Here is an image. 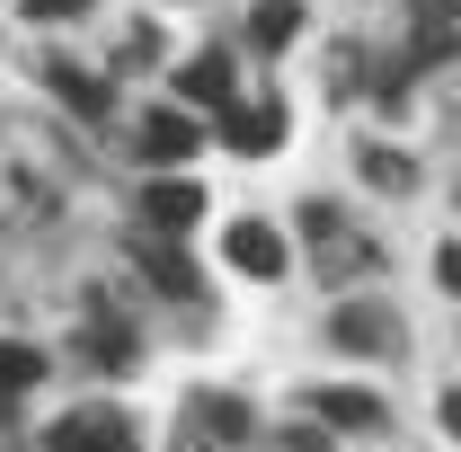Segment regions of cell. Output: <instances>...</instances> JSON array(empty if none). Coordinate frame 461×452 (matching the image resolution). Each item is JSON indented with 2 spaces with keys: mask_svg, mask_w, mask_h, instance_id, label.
<instances>
[{
  "mask_svg": "<svg viewBox=\"0 0 461 452\" xmlns=\"http://www.w3.org/2000/svg\"><path fill=\"white\" fill-rule=\"evenodd\" d=\"M71 195V160H62L45 133L9 124L0 133V231H45Z\"/></svg>",
  "mask_w": 461,
  "mask_h": 452,
  "instance_id": "1",
  "label": "cell"
},
{
  "mask_svg": "<svg viewBox=\"0 0 461 452\" xmlns=\"http://www.w3.org/2000/svg\"><path fill=\"white\" fill-rule=\"evenodd\" d=\"M408 62H417V71L461 62V0H417V18H408Z\"/></svg>",
  "mask_w": 461,
  "mask_h": 452,
  "instance_id": "2",
  "label": "cell"
},
{
  "mask_svg": "<svg viewBox=\"0 0 461 452\" xmlns=\"http://www.w3.org/2000/svg\"><path fill=\"white\" fill-rule=\"evenodd\" d=\"M45 452H133V426L115 408H71L54 435H45Z\"/></svg>",
  "mask_w": 461,
  "mask_h": 452,
  "instance_id": "3",
  "label": "cell"
},
{
  "mask_svg": "<svg viewBox=\"0 0 461 452\" xmlns=\"http://www.w3.org/2000/svg\"><path fill=\"white\" fill-rule=\"evenodd\" d=\"M222 142L249 151V160L276 151V142H285V98H230V107H222Z\"/></svg>",
  "mask_w": 461,
  "mask_h": 452,
  "instance_id": "4",
  "label": "cell"
},
{
  "mask_svg": "<svg viewBox=\"0 0 461 452\" xmlns=\"http://www.w3.org/2000/svg\"><path fill=\"white\" fill-rule=\"evenodd\" d=\"M195 142H204V115H186V107L142 115V160H151V169H177V160H186Z\"/></svg>",
  "mask_w": 461,
  "mask_h": 452,
  "instance_id": "5",
  "label": "cell"
},
{
  "mask_svg": "<svg viewBox=\"0 0 461 452\" xmlns=\"http://www.w3.org/2000/svg\"><path fill=\"white\" fill-rule=\"evenodd\" d=\"M195 213H204V186H186V177H151L142 186V222L160 231V240H177Z\"/></svg>",
  "mask_w": 461,
  "mask_h": 452,
  "instance_id": "6",
  "label": "cell"
},
{
  "mask_svg": "<svg viewBox=\"0 0 461 452\" xmlns=\"http://www.w3.org/2000/svg\"><path fill=\"white\" fill-rule=\"evenodd\" d=\"M222 249L240 258V276H285V258H293V249H285V240H276L267 222H230V240H222Z\"/></svg>",
  "mask_w": 461,
  "mask_h": 452,
  "instance_id": "7",
  "label": "cell"
},
{
  "mask_svg": "<svg viewBox=\"0 0 461 452\" xmlns=\"http://www.w3.org/2000/svg\"><path fill=\"white\" fill-rule=\"evenodd\" d=\"M177 89H186V107H230L240 98V71H230V54H195Z\"/></svg>",
  "mask_w": 461,
  "mask_h": 452,
  "instance_id": "8",
  "label": "cell"
},
{
  "mask_svg": "<svg viewBox=\"0 0 461 452\" xmlns=\"http://www.w3.org/2000/svg\"><path fill=\"white\" fill-rule=\"evenodd\" d=\"M204 435H213V444H240V435H249V408H240V399H195V408H186V444H204Z\"/></svg>",
  "mask_w": 461,
  "mask_h": 452,
  "instance_id": "9",
  "label": "cell"
},
{
  "mask_svg": "<svg viewBox=\"0 0 461 452\" xmlns=\"http://www.w3.org/2000/svg\"><path fill=\"white\" fill-rule=\"evenodd\" d=\"M329 338L346 346V355H391V311H338V320H329Z\"/></svg>",
  "mask_w": 461,
  "mask_h": 452,
  "instance_id": "10",
  "label": "cell"
},
{
  "mask_svg": "<svg viewBox=\"0 0 461 452\" xmlns=\"http://www.w3.org/2000/svg\"><path fill=\"white\" fill-rule=\"evenodd\" d=\"M142 276L160 284L169 302H195V293H204V284H195V267H186V249H177V240H151V249H142Z\"/></svg>",
  "mask_w": 461,
  "mask_h": 452,
  "instance_id": "11",
  "label": "cell"
},
{
  "mask_svg": "<svg viewBox=\"0 0 461 452\" xmlns=\"http://www.w3.org/2000/svg\"><path fill=\"white\" fill-rule=\"evenodd\" d=\"M249 36H258L267 54H285L293 36H302V9H293V0H258V9H249Z\"/></svg>",
  "mask_w": 461,
  "mask_h": 452,
  "instance_id": "12",
  "label": "cell"
},
{
  "mask_svg": "<svg viewBox=\"0 0 461 452\" xmlns=\"http://www.w3.org/2000/svg\"><path fill=\"white\" fill-rule=\"evenodd\" d=\"M54 89L71 115H107V80H89V71H71V62H54Z\"/></svg>",
  "mask_w": 461,
  "mask_h": 452,
  "instance_id": "13",
  "label": "cell"
},
{
  "mask_svg": "<svg viewBox=\"0 0 461 452\" xmlns=\"http://www.w3.org/2000/svg\"><path fill=\"white\" fill-rule=\"evenodd\" d=\"M311 399H320V417H329V426H382V408H373L364 391H311Z\"/></svg>",
  "mask_w": 461,
  "mask_h": 452,
  "instance_id": "14",
  "label": "cell"
},
{
  "mask_svg": "<svg viewBox=\"0 0 461 452\" xmlns=\"http://www.w3.org/2000/svg\"><path fill=\"white\" fill-rule=\"evenodd\" d=\"M36 382H45V355L36 346H0V391L18 399V391H36Z\"/></svg>",
  "mask_w": 461,
  "mask_h": 452,
  "instance_id": "15",
  "label": "cell"
},
{
  "mask_svg": "<svg viewBox=\"0 0 461 452\" xmlns=\"http://www.w3.org/2000/svg\"><path fill=\"white\" fill-rule=\"evenodd\" d=\"M89 355H98L107 373H124V364H133V338H124V320H98V338H89Z\"/></svg>",
  "mask_w": 461,
  "mask_h": 452,
  "instance_id": "16",
  "label": "cell"
},
{
  "mask_svg": "<svg viewBox=\"0 0 461 452\" xmlns=\"http://www.w3.org/2000/svg\"><path fill=\"white\" fill-rule=\"evenodd\" d=\"M364 177H373V186H391V195H400V186H408V160H400V151H364Z\"/></svg>",
  "mask_w": 461,
  "mask_h": 452,
  "instance_id": "17",
  "label": "cell"
},
{
  "mask_svg": "<svg viewBox=\"0 0 461 452\" xmlns=\"http://www.w3.org/2000/svg\"><path fill=\"white\" fill-rule=\"evenodd\" d=\"M151 54H160V36H151V27H133V36H124V54H115V71H142Z\"/></svg>",
  "mask_w": 461,
  "mask_h": 452,
  "instance_id": "18",
  "label": "cell"
},
{
  "mask_svg": "<svg viewBox=\"0 0 461 452\" xmlns=\"http://www.w3.org/2000/svg\"><path fill=\"white\" fill-rule=\"evenodd\" d=\"M435 276H444V293H461V240H453V249H435Z\"/></svg>",
  "mask_w": 461,
  "mask_h": 452,
  "instance_id": "19",
  "label": "cell"
},
{
  "mask_svg": "<svg viewBox=\"0 0 461 452\" xmlns=\"http://www.w3.org/2000/svg\"><path fill=\"white\" fill-rule=\"evenodd\" d=\"M80 0H27V18H71Z\"/></svg>",
  "mask_w": 461,
  "mask_h": 452,
  "instance_id": "20",
  "label": "cell"
},
{
  "mask_svg": "<svg viewBox=\"0 0 461 452\" xmlns=\"http://www.w3.org/2000/svg\"><path fill=\"white\" fill-rule=\"evenodd\" d=\"M444 435H453V444H461V391L444 399Z\"/></svg>",
  "mask_w": 461,
  "mask_h": 452,
  "instance_id": "21",
  "label": "cell"
},
{
  "mask_svg": "<svg viewBox=\"0 0 461 452\" xmlns=\"http://www.w3.org/2000/svg\"><path fill=\"white\" fill-rule=\"evenodd\" d=\"M186 452H204V444H186Z\"/></svg>",
  "mask_w": 461,
  "mask_h": 452,
  "instance_id": "22",
  "label": "cell"
}]
</instances>
